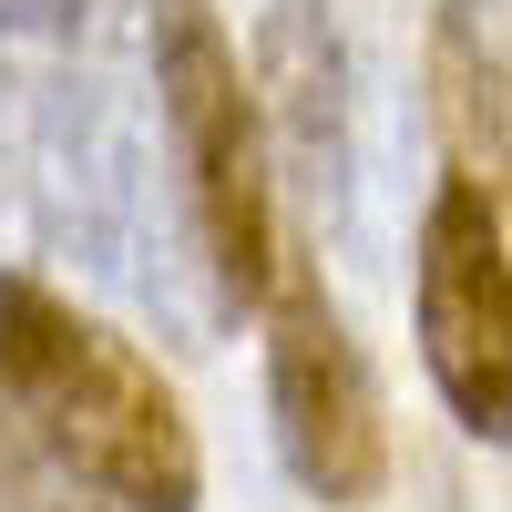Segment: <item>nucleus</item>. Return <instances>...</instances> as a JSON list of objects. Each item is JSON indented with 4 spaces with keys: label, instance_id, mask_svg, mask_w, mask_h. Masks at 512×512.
<instances>
[{
    "label": "nucleus",
    "instance_id": "obj_1",
    "mask_svg": "<svg viewBox=\"0 0 512 512\" xmlns=\"http://www.w3.org/2000/svg\"><path fill=\"white\" fill-rule=\"evenodd\" d=\"M0 379L41 420V441L113 512H195L205 502V451L185 431V400L164 390V369L21 267H0Z\"/></svg>",
    "mask_w": 512,
    "mask_h": 512
},
{
    "label": "nucleus",
    "instance_id": "obj_2",
    "mask_svg": "<svg viewBox=\"0 0 512 512\" xmlns=\"http://www.w3.org/2000/svg\"><path fill=\"white\" fill-rule=\"evenodd\" d=\"M154 113H164V175H175L195 267L216 277L226 308H256V287L287 256L277 154H267V123H256L246 62L205 0H154Z\"/></svg>",
    "mask_w": 512,
    "mask_h": 512
},
{
    "label": "nucleus",
    "instance_id": "obj_3",
    "mask_svg": "<svg viewBox=\"0 0 512 512\" xmlns=\"http://www.w3.org/2000/svg\"><path fill=\"white\" fill-rule=\"evenodd\" d=\"M256 318H267V410H277V451L308 502L359 512L390 492V400H379V369L349 338L338 297L318 277V256H277V277L256 287Z\"/></svg>",
    "mask_w": 512,
    "mask_h": 512
},
{
    "label": "nucleus",
    "instance_id": "obj_4",
    "mask_svg": "<svg viewBox=\"0 0 512 512\" xmlns=\"http://www.w3.org/2000/svg\"><path fill=\"white\" fill-rule=\"evenodd\" d=\"M420 369L472 441L512 431V256H502V185L451 164L420 216Z\"/></svg>",
    "mask_w": 512,
    "mask_h": 512
},
{
    "label": "nucleus",
    "instance_id": "obj_5",
    "mask_svg": "<svg viewBox=\"0 0 512 512\" xmlns=\"http://www.w3.org/2000/svg\"><path fill=\"white\" fill-rule=\"evenodd\" d=\"M246 93L267 123L277 175H297L318 226H349L359 195V62L328 0H267L246 41Z\"/></svg>",
    "mask_w": 512,
    "mask_h": 512
},
{
    "label": "nucleus",
    "instance_id": "obj_6",
    "mask_svg": "<svg viewBox=\"0 0 512 512\" xmlns=\"http://www.w3.org/2000/svg\"><path fill=\"white\" fill-rule=\"evenodd\" d=\"M144 175H154V144L134 123V93L72 72L41 123V216L82 267L144 277Z\"/></svg>",
    "mask_w": 512,
    "mask_h": 512
},
{
    "label": "nucleus",
    "instance_id": "obj_7",
    "mask_svg": "<svg viewBox=\"0 0 512 512\" xmlns=\"http://www.w3.org/2000/svg\"><path fill=\"white\" fill-rule=\"evenodd\" d=\"M502 82H512L502 41H472L461 21H431V93H441V123H451V154L472 164L482 185H502V164H512V103H502Z\"/></svg>",
    "mask_w": 512,
    "mask_h": 512
},
{
    "label": "nucleus",
    "instance_id": "obj_8",
    "mask_svg": "<svg viewBox=\"0 0 512 512\" xmlns=\"http://www.w3.org/2000/svg\"><path fill=\"white\" fill-rule=\"evenodd\" d=\"M0 512H113L52 441H41V420L11 400V379H0Z\"/></svg>",
    "mask_w": 512,
    "mask_h": 512
},
{
    "label": "nucleus",
    "instance_id": "obj_9",
    "mask_svg": "<svg viewBox=\"0 0 512 512\" xmlns=\"http://www.w3.org/2000/svg\"><path fill=\"white\" fill-rule=\"evenodd\" d=\"M0 31H41V41H72L82 31V0H0Z\"/></svg>",
    "mask_w": 512,
    "mask_h": 512
},
{
    "label": "nucleus",
    "instance_id": "obj_10",
    "mask_svg": "<svg viewBox=\"0 0 512 512\" xmlns=\"http://www.w3.org/2000/svg\"><path fill=\"white\" fill-rule=\"evenodd\" d=\"M441 21H461L472 41H502V0H441Z\"/></svg>",
    "mask_w": 512,
    "mask_h": 512
}]
</instances>
